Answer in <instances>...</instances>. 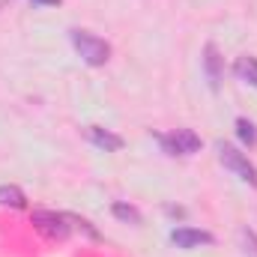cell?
I'll return each mask as SVG.
<instances>
[{
	"instance_id": "1",
	"label": "cell",
	"mask_w": 257,
	"mask_h": 257,
	"mask_svg": "<svg viewBox=\"0 0 257 257\" xmlns=\"http://www.w3.org/2000/svg\"><path fill=\"white\" fill-rule=\"evenodd\" d=\"M69 39L87 66H105L111 60V45L105 39L93 36L90 30H69Z\"/></svg>"
},
{
	"instance_id": "2",
	"label": "cell",
	"mask_w": 257,
	"mask_h": 257,
	"mask_svg": "<svg viewBox=\"0 0 257 257\" xmlns=\"http://www.w3.org/2000/svg\"><path fill=\"white\" fill-rule=\"evenodd\" d=\"M218 159H221V165L227 168V171H233L242 183H248V186H257V168L248 162V156L245 153H239L236 147H230V144H224V141H218Z\"/></svg>"
},
{
	"instance_id": "3",
	"label": "cell",
	"mask_w": 257,
	"mask_h": 257,
	"mask_svg": "<svg viewBox=\"0 0 257 257\" xmlns=\"http://www.w3.org/2000/svg\"><path fill=\"white\" fill-rule=\"evenodd\" d=\"M33 227L45 239H66L72 233V218L69 212H51V209H36L33 212Z\"/></svg>"
},
{
	"instance_id": "4",
	"label": "cell",
	"mask_w": 257,
	"mask_h": 257,
	"mask_svg": "<svg viewBox=\"0 0 257 257\" xmlns=\"http://www.w3.org/2000/svg\"><path fill=\"white\" fill-rule=\"evenodd\" d=\"M156 141L162 144V150L168 156H192V153L200 150V138L192 128H177L171 135H156Z\"/></svg>"
},
{
	"instance_id": "5",
	"label": "cell",
	"mask_w": 257,
	"mask_h": 257,
	"mask_svg": "<svg viewBox=\"0 0 257 257\" xmlns=\"http://www.w3.org/2000/svg\"><path fill=\"white\" fill-rule=\"evenodd\" d=\"M171 242H174L177 248L192 251V248H200V245H212L215 239H212V233L197 230V227H177V230L171 233Z\"/></svg>"
},
{
	"instance_id": "6",
	"label": "cell",
	"mask_w": 257,
	"mask_h": 257,
	"mask_svg": "<svg viewBox=\"0 0 257 257\" xmlns=\"http://www.w3.org/2000/svg\"><path fill=\"white\" fill-rule=\"evenodd\" d=\"M203 72H206L209 87L218 90V87H221V57H218V48H215L212 42L203 48Z\"/></svg>"
},
{
	"instance_id": "7",
	"label": "cell",
	"mask_w": 257,
	"mask_h": 257,
	"mask_svg": "<svg viewBox=\"0 0 257 257\" xmlns=\"http://www.w3.org/2000/svg\"><path fill=\"white\" fill-rule=\"evenodd\" d=\"M87 138H90L99 150H105V153H117V150H123V138L114 135V132H108V128H102V126H90L87 128Z\"/></svg>"
},
{
	"instance_id": "8",
	"label": "cell",
	"mask_w": 257,
	"mask_h": 257,
	"mask_svg": "<svg viewBox=\"0 0 257 257\" xmlns=\"http://www.w3.org/2000/svg\"><path fill=\"white\" fill-rule=\"evenodd\" d=\"M233 72H236V78H239V81H245V84L257 87V57H251V54H242V57H236Z\"/></svg>"
},
{
	"instance_id": "9",
	"label": "cell",
	"mask_w": 257,
	"mask_h": 257,
	"mask_svg": "<svg viewBox=\"0 0 257 257\" xmlns=\"http://www.w3.org/2000/svg\"><path fill=\"white\" fill-rule=\"evenodd\" d=\"M0 206H12V209H24L27 197L18 186H0Z\"/></svg>"
},
{
	"instance_id": "10",
	"label": "cell",
	"mask_w": 257,
	"mask_h": 257,
	"mask_svg": "<svg viewBox=\"0 0 257 257\" xmlns=\"http://www.w3.org/2000/svg\"><path fill=\"white\" fill-rule=\"evenodd\" d=\"M111 212H114L120 221H126V224H141V221H144V215H141L135 206H128V203H114Z\"/></svg>"
},
{
	"instance_id": "11",
	"label": "cell",
	"mask_w": 257,
	"mask_h": 257,
	"mask_svg": "<svg viewBox=\"0 0 257 257\" xmlns=\"http://www.w3.org/2000/svg\"><path fill=\"white\" fill-rule=\"evenodd\" d=\"M236 135H239V141L242 144H248V147H254L257 144V128L251 120H245V117H239L236 120Z\"/></svg>"
},
{
	"instance_id": "12",
	"label": "cell",
	"mask_w": 257,
	"mask_h": 257,
	"mask_svg": "<svg viewBox=\"0 0 257 257\" xmlns=\"http://www.w3.org/2000/svg\"><path fill=\"white\" fill-rule=\"evenodd\" d=\"M239 245H242L245 257H257V233L251 227H239Z\"/></svg>"
},
{
	"instance_id": "13",
	"label": "cell",
	"mask_w": 257,
	"mask_h": 257,
	"mask_svg": "<svg viewBox=\"0 0 257 257\" xmlns=\"http://www.w3.org/2000/svg\"><path fill=\"white\" fill-rule=\"evenodd\" d=\"M33 3H39V6H60V0H33Z\"/></svg>"
}]
</instances>
